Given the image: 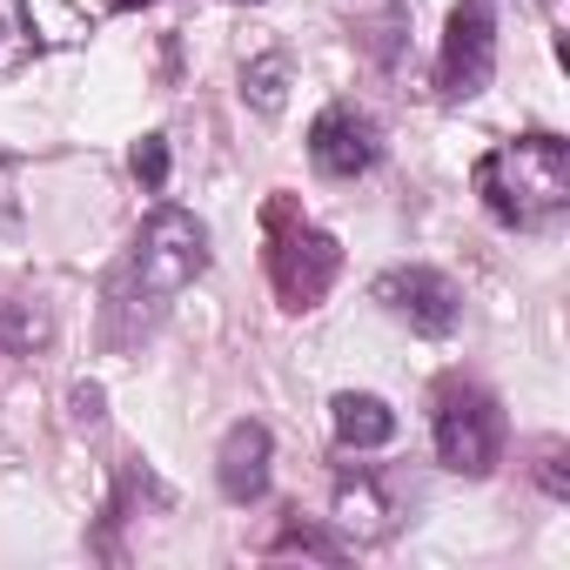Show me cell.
Segmentation results:
<instances>
[{
	"instance_id": "cell-1",
	"label": "cell",
	"mask_w": 570,
	"mask_h": 570,
	"mask_svg": "<svg viewBox=\"0 0 570 570\" xmlns=\"http://www.w3.org/2000/svg\"><path fill=\"white\" fill-rule=\"evenodd\" d=\"M476 195L503 228H543L570 202V141L517 135L476 161Z\"/></svg>"
},
{
	"instance_id": "cell-2",
	"label": "cell",
	"mask_w": 570,
	"mask_h": 570,
	"mask_svg": "<svg viewBox=\"0 0 570 570\" xmlns=\"http://www.w3.org/2000/svg\"><path fill=\"white\" fill-rule=\"evenodd\" d=\"M336 268H343L336 235L296 222V208L275 195V202H268V282H275V303H282V309H296V316L316 309V303L330 296Z\"/></svg>"
},
{
	"instance_id": "cell-3",
	"label": "cell",
	"mask_w": 570,
	"mask_h": 570,
	"mask_svg": "<svg viewBox=\"0 0 570 570\" xmlns=\"http://www.w3.org/2000/svg\"><path fill=\"white\" fill-rule=\"evenodd\" d=\"M128 268H135V282L148 296H175V289H188V282L208 268V228L188 215V208H155L141 228H135V248L121 255Z\"/></svg>"
},
{
	"instance_id": "cell-4",
	"label": "cell",
	"mask_w": 570,
	"mask_h": 570,
	"mask_svg": "<svg viewBox=\"0 0 570 570\" xmlns=\"http://www.w3.org/2000/svg\"><path fill=\"white\" fill-rule=\"evenodd\" d=\"M436 463L456 470V476H490L503 463V410L490 390H470V383H450L436 396Z\"/></svg>"
},
{
	"instance_id": "cell-5",
	"label": "cell",
	"mask_w": 570,
	"mask_h": 570,
	"mask_svg": "<svg viewBox=\"0 0 570 570\" xmlns=\"http://www.w3.org/2000/svg\"><path fill=\"white\" fill-rule=\"evenodd\" d=\"M490 75H497V8L490 0H456L443 28V55H436V81L450 101H476Z\"/></svg>"
},
{
	"instance_id": "cell-6",
	"label": "cell",
	"mask_w": 570,
	"mask_h": 570,
	"mask_svg": "<svg viewBox=\"0 0 570 570\" xmlns=\"http://www.w3.org/2000/svg\"><path fill=\"white\" fill-rule=\"evenodd\" d=\"M396 323H410L416 336H450L456 316H463V296H456V282L436 275V268H390L376 275V289H370Z\"/></svg>"
},
{
	"instance_id": "cell-7",
	"label": "cell",
	"mask_w": 570,
	"mask_h": 570,
	"mask_svg": "<svg viewBox=\"0 0 570 570\" xmlns=\"http://www.w3.org/2000/svg\"><path fill=\"white\" fill-rule=\"evenodd\" d=\"M376 155H383V128H376L356 101H336V108H323V115L309 121V161H316V175L356 181V175L376 168Z\"/></svg>"
},
{
	"instance_id": "cell-8",
	"label": "cell",
	"mask_w": 570,
	"mask_h": 570,
	"mask_svg": "<svg viewBox=\"0 0 570 570\" xmlns=\"http://www.w3.org/2000/svg\"><path fill=\"white\" fill-rule=\"evenodd\" d=\"M161 296H148L141 282H135V268L128 262H115L108 268V289H101V343L121 356V350H141L148 336H155V323H161Z\"/></svg>"
},
{
	"instance_id": "cell-9",
	"label": "cell",
	"mask_w": 570,
	"mask_h": 570,
	"mask_svg": "<svg viewBox=\"0 0 570 570\" xmlns=\"http://www.w3.org/2000/svg\"><path fill=\"white\" fill-rule=\"evenodd\" d=\"M268 463H275V443L262 423H228L222 450H215V483L228 503H262L268 497Z\"/></svg>"
},
{
	"instance_id": "cell-10",
	"label": "cell",
	"mask_w": 570,
	"mask_h": 570,
	"mask_svg": "<svg viewBox=\"0 0 570 570\" xmlns=\"http://www.w3.org/2000/svg\"><path fill=\"white\" fill-rule=\"evenodd\" d=\"M330 423H336V443H343V450H383V443L396 436L390 403L370 396V390H343V396L330 403Z\"/></svg>"
},
{
	"instance_id": "cell-11",
	"label": "cell",
	"mask_w": 570,
	"mask_h": 570,
	"mask_svg": "<svg viewBox=\"0 0 570 570\" xmlns=\"http://www.w3.org/2000/svg\"><path fill=\"white\" fill-rule=\"evenodd\" d=\"M390 523H396V510H390L376 476H343L336 483V530H350L356 543H376V537H390Z\"/></svg>"
},
{
	"instance_id": "cell-12",
	"label": "cell",
	"mask_w": 570,
	"mask_h": 570,
	"mask_svg": "<svg viewBox=\"0 0 570 570\" xmlns=\"http://www.w3.org/2000/svg\"><path fill=\"white\" fill-rule=\"evenodd\" d=\"M242 101L255 115H282V101H289V68H282V55H262L242 68Z\"/></svg>"
},
{
	"instance_id": "cell-13",
	"label": "cell",
	"mask_w": 570,
	"mask_h": 570,
	"mask_svg": "<svg viewBox=\"0 0 570 570\" xmlns=\"http://www.w3.org/2000/svg\"><path fill=\"white\" fill-rule=\"evenodd\" d=\"M48 336H55V323H48L41 303H0V343L8 350H35Z\"/></svg>"
},
{
	"instance_id": "cell-14",
	"label": "cell",
	"mask_w": 570,
	"mask_h": 570,
	"mask_svg": "<svg viewBox=\"0 0 570 570\" xmlns=\"http://www.w3.org/2000/svg\"><path fill=\"white\" fill-rule=\"evenodd\" d=\"M268 557H323V563H336L343 543H336L330 530H316V523H282V530L268 537Z\"/></svg>"
},
{
	"instance_id": "cell-15",
	"label": "cell",
	"mask_w": 570,
	"mask_h": 570,
	"mask_svg": "<svg viewBox=\"0 0 570 570\" xmlns=\"http://www.w3.org/2000/svg\"><path fill=\"white\" fill-rule=\"evenodd\" d=\"M135 175H141V188L168 181V135H141L135 141Z\"/></svg>"
},
{
	"instance_id": "cell-16",
	"label": "cell",
	"mask_w": 570,
	"mask_h": 570,
	"mask_svg": "<svg viewBox=\"0 0 570 570\" xmlns=\"http://www.w3.org/2000/svg\"><path fill=\"white\" fill-rule=\"evenodd\" d=\"M543 490L550 497H570V476H563V456L557 450H543Z\"/></svg>"
},
{
	"instance_id": "cell-17",
	"label": "cell",
	"mask_w": 570,
	"mask_h": 570,
	"mask_svg": "<svg viewBox=\"0 0 570 570\" xmlns=\"http://www.w3.org/2000/svg\"><path fill=\"white\" fill-rule=\"evenodd\" d=\"M75 416H81V423H101V390H95V383L75 390Z\"/></svg>"
},
{
	"instance_id": "cell-18",
	"label": "cell",
	"mask_w": 570,
	"mask_h": 570,
	"mask_svg": "<svg viewBox=\"0 0 570 570\" xmlns=\"http://www.w3.org/2000/svg\"><path fill=\"white\" fill-rule=\"evenodd\" d=\"M115 8H121V14H135V8H148V0H115Z\"/></svg>"
}]
</instances>
